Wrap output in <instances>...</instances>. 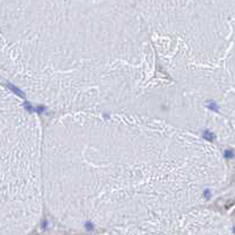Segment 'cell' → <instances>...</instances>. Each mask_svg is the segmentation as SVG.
I'll return each instance as SVG.
<instances>
[{
    "instance_id": "2",
    "label": "cell",
    "mask_w": 235,
    "mask_h": 235,
    "mask_svg": "<svg viewBox=\"0 0 235 235\" xmlns=\"http://www.w3.org/2000/svg\"><path fill=\"white\" fill-rule=\"evenodd\" d=\"M124 235H195L194 228H184L175 226L170 227H141L134 230L131 229Z\"/></svg>"
},
{
    "instance_id": "1",
    "label": "cell",
    "mask_w": 235,
    "mask_h": 235,
    "mask_svg": "<svg viewBox=\"0 0 235 235\" xmlns=\"http://www.w3.org/2000/svg\"><path fill=\"white\" fill-rule=\"evenodd\" d=\"M38 214V134L32 117L0 88V235H25Z\"/></svg>"
}]
</instances>
